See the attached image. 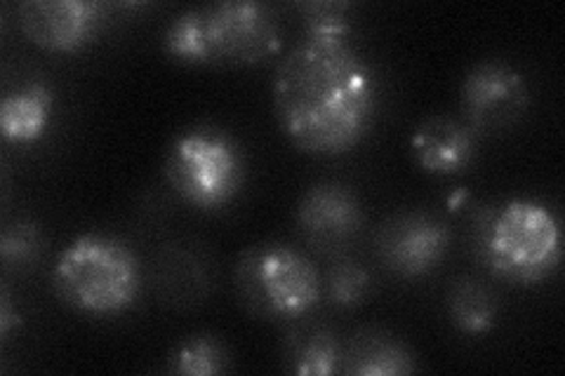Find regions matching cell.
<instances>
[{
    "label": "cell",
    "instance_id": "e0dca14e",
    "mask_svg": "<svg viewBox=\"0 0 565 376\" xmlns=\"http://www.w3.org/2000/svg\"><path fill=\"white\" fill-rule=\"evenodd\" d=\"M323 292L338 309H359L373 292V276L359 261L340 257L328 268Z\"/></svg>",
    "mask_w": 565,
    "mask_h": 376
},
{
    "label": "cell",
    "instance_id": "52a82bcc",
    "mask_svg": "<svg viewBox=\"0 0 565 376\" xmlns=\"http://www.w3.org/2000/svg\"><path fill=\"white\" fill-rule=\"evenodd\" d=\"M530 87L504 62L476 64L462 80V120L476 135H500L527 114Z\"/></svg>",
    "mask_w": 565,
    "mask_h": 376
},
{
    "label": "cell",
    "instance_id": "9c48e42d",
    "mask_svg": "<svg viewBox=\"0 0 565 376\" xmlns=\"http://www.w3.org/2000/svg\"><path fill=\"white\" fill-rule=\"evenodd\" d=\"M297 230L316 253L340 255L365 224L359 195L340 182H321L305 191L297 205Z\"/></svg>",
    "mask_w": 565,
    "mask_h": 376
},
{
    "label": "cell",
    "instance_id": "8992f818",
    "mask_svg": "<svg viewBox=\"0 0 565 376\" xmlns=\"http://www.w3.org/2000/svg\"><path fill=\"white\" fill-rule=\"evenodd\" d=\"M166 176L191 207L222 210L234 203L245 184V158L234 137L215 128H196L172 141Z\"/></svg>",
    "mask_w": 565,
    "mask_h": 376
},
{
    "label": "cell",
    "instance_id": "5bb4252c",
    "mask_svg": "<svg viewBox=\"0 0 565 376\" xmlns=\"http://www.w3.org/2000/svg\"><path fill=\"white\" fill-rule=\"evenodd\" d=\"M52 104H55V97L43 83H26L6 95L3 104H0V132H3V139L10 144H33V141H39L50 125Z\"/></svg>",
    "mask_w": 565,
    "mask_h": 376
},
{
    "label": "cell",
    "instance_id": "277c9868",
    "mask_svg": "<svg viewBox=\"0 0 565 376\" xmlns=\"http://www.w3.org/2000/svg\"><path fill=\"white\" fill-rule=\"evenodd\" d=\"M479 238L490 271L509 282L537 284L561 266V226L542 203L509 201L490 210Z\"/></svg>",
    "mask_w": 565,
    "mask_h": 376
},
{
    "label": "cell",
    "instance_id": "9a60e30c",
    "mask_svg": "<svg viewBox=\"0 0 565 376\" xmlns=\"http://www.w3.org/2000/svg\"><path fill=\"white\" fill-rule=\"evenodd\" d=\"M446 307L455 327L467 334H483L498 320V299L483 282L467 276L450 282Z\"/></svg>",
    "mask_w": 565,
    "mask_h": 376
},
{
    "label": "cell",
    "instance_id": "7c38bea8",
    "mask_svg": "<svg viewBox=\"0 0 565 376\" xmlns=\"http://www.w3.org/2000/svg\"><path fill=\"white\" fill-rule=\"evenodd\" d=\"M417 369L415 353L392 332L365 327L342 351V369L351 376H398Z\"/></svg>",
    "mask_w": 565,
    "mask_h": 376
},
{
    "label": "cell",
    "instance_id": "d6986e66",
    "mask_svg": "<svg viewBox=\"0 0 565 376\" xmlns=\"http://www.w3.org/2000/svg\"><path fill=\"white\" fill-rule=\"evenodd\" d=\"M43 249V233L31 222H14L0 236V257L8 268H29L35 259H41Z\"/></svg>",
    "mask_w": 565,
    "mask_h": 376
},
{
    "label": "cell",
    "instance_id": "3957f363",
    "mask_svg": "<svg viewBox=\"0 0 565 376\" xmlns=\"http://www.w3.org/2000/svg\"><path fill=\"white\" fill-rule=\"evenodd\" d=\"M57 294L81 313L116 315L128 311L141 290V266L118 238L87 233L71 243L52 271Z\"/></svg>",
    "mask_w": 565,
    "mask_h": 376
},
{
    "label": "cell",
    "instance_id": "8fae6325",
    "mask_svg": "<svg viewBox=\"0 0 565 376\" xmlns=\"http://www.w3.org/2000/svg\"><path fill=\"white\" fill-rule=\"evenodd\" d=\"M479 151L476 135L462 118L431 116L413 135V153L422 170L436 176L465 172Z\"/></svg>",
    "mask_w": 565,
    "mask_h": 376
},
{
    "label": "cell",
    "instance_id": "2e32d148",
    "mask_svg": "<svg viewBox=\"0 0 565 376\" xmlns=\"http://www.w3.org/2000/svg\"><path fill=\"white\" fill-rule=\"evenodd\" d=\"M228 367V348L212 334L189 336L170 353L168 369L184 376H212Z\"/></svg>",
    "mask_w": 565,
    "mask_h": 376
},
{
    "label": "cell",
    "instance_id": "ac0fdd59",
    "mask_svg": "<svg viewBox=\"0 0 565 376\" xmlns=\"http://www.w3.org/2000/svg\"><path fill=\"white\" fill-rule=\"evenodd\" d=\"M305 22V39L349 41L351 35V3L347 0H316L299 6Z\"/></svg>",
    "mask_w": 565,
    "mask_h": 376
},
{
    "label": "cell",
    "instance_id": "ba28073f",
    "mask_svg": "<svg viewBox=\"0 0 565 376\" xmlns=\"http://www.w3.org/2000/svg\"><path fill=\"white\" fill-rule=\"evenodd\" d=\"M450 228L434 214L403 212L382 224L377 257L398 278H422L448 257Z\"/></svg>",
    "mask_w": 565,
    "mask_h": 376
},
{
    "label": "cell",
    "instance_id": "5b68a950",
    "mask_svg": "<svg viewBox=\"0 0 565 376\" xmlns=\"http://www.w3.org/2000/svg\"><path fill=\"white\" fill-rule=\"evenodd\" d=\"M245 309L267 320L307 318L321 301L323 280L309 257L290 245H257L236 266Z\"/></svg>",
    "mask_w": 565,
    "mask_h": 376
},
{
    "label": "cell",
    "instance_id": "30bf717a",
    "mask_svg": "<svg viewBox=\"0 0 565 376\" xmlns=\"http://www.w3.org/2000/svg\"><path fill=\"white\" fill-rule=\"evenodd\" d=\"M26 39L50 52H78L95 41L104 8L93 0H26L17 10Z\"/></svg>",
    "mask_w": 565,
    "mask_h": 376
},
{
    "label": "cell",
    "instance_id": "7a4b0ae2",
    "mask_svg": "<svg viewBox=\"0 0 565 376\" xmlns=\"http://www.w3.org/2000/svg\"><path fill=\"white\" fill-rule=\"evenodd\" d=\"M174 60L201 66H253L280 50V26L269 6L222 0L182 12L166 31Z\"/></svg>",
    "mask_w": 565,
    "mask_h": 376
},
{
    "label": "cell",
    "instance_id": "4fadbf2b",
    "mask_svg": "<svg viewBox=\"0 0 565 376\" xmlns=\"http://www.w3.org/2000/svg\"><path fill=\"white\" fill-rule=\"evenodd\" d=\"M307 318L295 320L299 325L288 334V369L299 376H330L340 372L344 344L323 322H309Z\"/></svg>",
    "mask_w": 565,
    "mask_h": 376
},
{
    "label": "cell",
    "instance_id": "6da1fadb",
    "mask_svg": "<svg viewBox=\"0 0 565 376\" xmlns=\"http://www.w3.org/2000/svg\"><path fill=\"white\" fill-rule=\"evenodd\" d=\"M274 111L299 151L342 155L359 147L375 122L373 68L351 39H302L276 68Z\"/></svg>",
    "mask_w": 565,
    "mask_h": 376
},
{
    "label": "cell",
    "instance_id": "ffe728a7",
    "mask_svg": "<svg viewBox=\"0 0 565 376\" xmlns=\"http://www.w3.org/2000/svg\"><path fill=\"white\" fill-rule=\"evenodd\" d=\"M22 318L20 313L12 311V301L8 290H3V297H0V332L8 334L12 330V325H20Z\"/></svg>",
    "mask_w": 565,
    "mask_h": 376
}]
</instances>
